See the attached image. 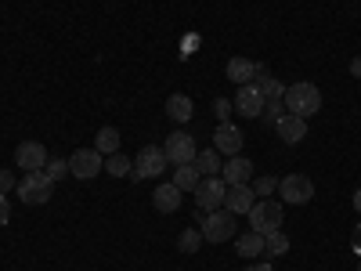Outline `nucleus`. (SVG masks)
<instances>
[{
  "mask_svg": "<svg viewBox=\"0 0 361 271\" xmlns=\"http://www.w3.org/2000/svg\"><path fill=\"white\" fill-rule=\"evenodd\" d=\"M282 105H286V112L304 116V119H307V116H314V112L322 109V90H318L314 83H307V80H300V83L286 87Z\"/></svg>",
  "mask_w": 361,
  "mask_h": 271,
  "instance_id": "nucleus-1",
  "label": "nucleus"
},
{
  "mask_svg": "<svg viewBox=\"0 0 361 271\" xmlns=\"http://www.w3.org/2000/svg\"><path fill=\"white\" fill-rule=\"evenodd\" d=\"M199 231H202V239L206 243H228V239H235V231H238V217L235 214H228V210H199Z\"/></svg>",
  "mask_w": 361,
  "mask_h": 271,
  "instance_id": "nucleus-2",
  "label": "nucleus"
},
{
  "mask_svg": "<svg viewBox=\"0 0 361 271\" xmlns=\"http://www.w3.org/2000/svg\"><path fill=\"white\" fill-rule=\"evenodd\" d=\"M15 192L22 195L25 206H44V203H51V195H54V181H51L44 170H33V174H25V177L18 181Z\"/></svg>",
  "mask_w": 361,
  "mask_h": 271,
  "instance_id": "nucleus-3",
  "label": "nucleus"
},
{
  "mask_svg": "<svg viewBox=\"0 0 361 271\" xmlns=\"http://www.w3.org/2000/svg\"><path fill=\"white\" fill-rule=\"evenodd\" d=\"M246 217H250V228H253V231L271 235V231H279V228H282L286 210H282V203H275V199H257Z\"/></svg>",
  "mask_w": 361,
  "mask_h": 271,
  "instance_id": "nucleus-4",
  "label": "nucleus"
},
{
  "mask_svg": "<svg viewBox=\"0 0 361 271\" xmlns=\"http://www.w3.org/2000/svg\"><path fill=\"white\" fill-rule=\"evenodd\" d=\"M166 167H170V159H166V152H163V145H145L141 152H137V159H134V170H130V177H134V181H145V177H159Z\"/></svg>",
  "mask_w": 361,
  "mask_h": 271,
  "instance_id": "nucleus-5",
  "label": "nucleus"
},
{
  "mask_svg": "<svg viewBox=\"0 0 361 271\" xmlns=\"http://www.w3.org/2000/svg\"><path fill=\"white\" fill-rule=\"evenodd\" d=\"M279 192L289 206H307L314 199V181L307 174H289V177L279 181Z\"/></svg>",
  "mask_w": 361,
  "mask_h": 271,
  "instance_id": "nucleus-6",
  "label": "nucleus"
},
{
  "mask_svg": "<svg viewBox=\"0 0 361 271\" xmlns=\"http://www.w3.org/2000/svg\"><path fill=\"white\" fill-rule=\"evenodd\" d=\"M163 152L170 159V167H180V163H195L199 148H195V138L185 134V131H173L166 141H163Z\"/></svg>",
  "mask_w": 361,
  "mask_h": 271,
  "instance_id": "nucleus-7",
  "label": "nucleus"
},
{
  "mask_svg": "<svg viewBox=\"0 0 361 271\" xmlns=\"http://www.w3.org/2000/svg\"><path fill=\"white\" fill-rule=\"evenodd\" d=\"M102 170H105V156L98 152V148H76V152L69 156V174L80 177V181L98 177Z\"/></svg>",
  "mask_w": 361,
  "mask_h": 271,
  "instance_id": "nucleus-8",
  "label": "nucleus"
},
{
  "mask_svg": "<svg viewBox=\"0 0 361 271\" xmlns=\"http://www.w3.org/2000/svg\"><path fill=\"white\" fill-rule=\"evenodd\" d=\"M224 192H228V185H224V177L217 174V177H202L199 181V188H195V206L199 210H221L224 206Z\"/></svg>",
  "mask_w": 361,
  "mask_h": 271,
  "instance_id": "nucleus-9",
  "label": "nucleus"
},
{
  "mask_svg": "<svg viewBox=\"0 0 361 271\" xmlns=\"http://www.w3.org/2000/svg\"><path fill=\"white\" fill-rule=\"evenodd\" d=\"M231 105L238 109V116H246V119H260V112H264V95H260V87H257V83H243Z\"/></svg>",
  "mask_w": 361,
  "mask_h": 271,
  "instance_id": "nucleus-10",
  "label": "nucleus"
},
{
  "mask_svg": "<svg viewBox=\"0 0 361 271\" xmlns=\"http://www.w3.org/2000/svg\"><path fill=\"white\" fill-rule=\"evenodd\" d=\"M15 167H22L25 174H33V170H44L47 167V148L40 141H22L15 148Z\"/></svg>",
  "mask_w": 361,
  "mask_h": 271,
  "instance_id": "nucleus-11",
  "label": "nucleus"
},
{
  "mask_svg": "<svg viewBox=\"0 0 361 271\" xmlns=\"http://www.w3.org/2000/svg\"><path fill=\"white\" fill-rule=\"evenodd\" d=\"M243 131H238L235 124H217V131H214V148L217 152H224V156H243Z\"/></svg>",
  "mask_w": 361,
  "mask_h": 271,
  "instance_id": "nucleus-12",
  "label": "nucleus"
},
{
  "mask_svg": "<svg viewBox=\"0 0 361 271\" xmlns=\"http://www.w3.org/2000/svg\"><path fill=\"white\" fill-rule=\"evenodd\" d=\"M253 203H257V195H253L250 185H228V192H224V210H228V214H235V217L250 214Z\"/></svg>",
  "mask_w": 361,
  "mask_h": 271,
  "instance_id": "nucleus-13",
  "label": "nucleus"
},
{
  "mask_svg": "<svg viewBox=\"0 0 361 271\" xmlns=\"http://www.w3.org/2000/svg\"><path fill=\"white\" fill-rule=\"evenodd\" d=\"M275 131H279V138L282 141H289V145H300L307 138V119L304 116H293V112H286L279 124H275Z\"/></svg>",
  "mask_w": 361,
  "mask_h": 271,
  "instance_id": "nucleus-14",
  "label": "nucleus"
},
{
  "mask_svg": "<svg viewBox=\"0 0 361 271\" xmlns=\"http://www.w3.org/2000/svg\"><path fill=\"white\" fill-rule=\"evenodd\" d=\"M221 177H224V185H250V181H253V163L246 156H231L224 163Z\"/></svg>",
  "mask_w": 361,
  "mask_h": 271,
  "instance_id": "nucleus-15",
  "label": "nucleus"
},
{
  "mask_svg": "<svg viewBox=\"0 0 361 271\" xmlns=\"http://www.w3.org/2000/svg\"><path fill=\"white\" fill-rule=\"evenodd\" d=\"M152 206L159 210V214H173V210H180V188L173 185H159L156 192H152Z\"/></svg>",
  "mask_w": 361,
  "mask_h": 271,
  "instance_id": "nucleus-16",
  "label": "nucleus"
},
{
  "mask_svg": "<svg viewBox=\"0 0 361 271\" xmlns=\"http://www.w3.org/2000/svg\"><path fill=\"white\" fill-rule=\"evenodd\" d=\"M166 116L173 119V124H188V119L195 116V105L188 95H170L166 98Z\"/></svg>",
  "mask_w": 361,
  "mask_h": 271,
  "instance_id": "nucleus-17",
  "label": "nucleus"
},
{
  "mask_svg": "<svg viewBox=\"0 0 361 271\" xmlns=\"http://www.w3.org/2000/svg\"><path fill=\"white\" fill-rule=\"evenodd\" d=\"M224 73H228V80H231L235 87H243V83H253V80H257V69H253L250 58H231Z\"/></svg>",
  "mask_w": 361,
  "mask_h": 271,
  "instance_id": "nucleus-18",
  "label": "nucleus"
},
{
  "mask_svg": "<svg viewBox=\"0 0 361 271\" xmlns=\"http://www.w3.org/2000/svg\"><path fill=\"white\" fill-rule=\"evenodd\" d=\"M199 181H202V174L195 170V163H180V167H173V185H177L180 192H195V188H199Z\"/></svg>",
  "mask_w": 361,
  "mask_h": 271,
  "instance_id": "nucleus-19",
  "label": "nucleus"
},
{
  "mask_svg": "<svg viewBox=\"0 0 361 271\" xmlns=\"http://www.w3.org/2000/svg\"><path fill=\"white\" fill-rule=\"evenodd\" d=\"M195 170H199L202 177H217V174L224 170L217 148H206V152H199V156H195Z\"/></svg>",
  "mask_w": 361,
  "mask_h": 271,
  "instance_id": "nucleus-20",
  "label": "nucleus"
},
{
  "mask_svg": "<svg viewBox=\"0 0 361 271\" xmlns=\"http://www.w3.org/2000/svg\"><path fill=\"white\" fill-rule=\"evenodd\" d=\"M264 253V235L260 231H246V235H238V257H246V260H253V257H260Z\"/></svg>",
  "mask_w": 361,
  "mask_h": 271,
  "instance_id": "nucleus-21",
  "label": "nucleus"
},
{
  "mask_svg": "<svg viewBox=\"0 0 361 271\" xmlns=\"http://www.w3.org/2000/svg\"><path fill=\"white\" fill-rule=\"evenodd\" d=\"M94 148H98L102 156L119 152V131H116V127H102V131H98V138H94Z\"/></svg>",
  "mask_w": 361,
  "mask_h": 271,
  "instance_id": "nucleus-22",
  "label": "nucleus"
},
{
  "mask_svg": "<svg viewBox=\"0 0 361 271\" xmlns=\"http://www.w3.org/2000/svg\"><path fill=\"white\" fill-rule=\"evenodd\" d=\"M264 253L267 257H282V253H289V235L279 228V231H271V235H264Z\"/></svg>",
  "mask_w": 361,
  "mask_h": 271,
  "instance_id": "nucleus-23",
  "label": "nucleus"
},
{
  "mask_svg": "<svg viewBox=\"0 0 361 271\" xmlns=\"http://www.w3.org/2000/svg\"><path fill=\"white\" fill-rule=\"evenodd\" d=\"M202 243H206V239H202L199 228H185V231L177 235V250H180V253H199Z\"/></svg>",
  "mask_w": 361,
  "mask_h": 271,
  "instance_id": "nucleus-24",
  "label": "nucleus"
},
{
  "mask_svg": "<svg viewBox=\"0 0 361 271\" xmlns=\"http://www.w3.org/2000/svg\"><path fill=\"white\" fill-rule=\"evenodd\" d=\"M105 170H109L112 177H127V174L134 170V159H127L123 152H112V156H105Z\"/></svg>",
  "mask_w": 361,
  "mask_h": 271,
  "instance_id": "nucleus-25",
  "label": "nucleus"
},
{
  "mask_svg": "<svg viewBox=\"0 0 361 271\" xmlns=\"http://www.w3.org/2000/svg\"><path fill=\"white\" fill-rule=\"evenodd\" d=\"M257 87H260L264 102H275V98H282V95H286V83H279L275 76H260V80H257Z\"/></svg>",
  "mask_w": 361,
  "mask_h": 271,
  "instance_id": "nucleus-26",
  "label": "nucleus"
},
{
  "mask_svg": "<svg viewBox=\"0 0 361 271\" xmlns=\"http://www.w3.org/2000/svg\"><path fill=\"white\" fill-rule=\"evenodd\" d=\"M250 188H253V195H257V199H267L271 192H279V177H271V174L253 177V181H250Z\"/></svg>",
  "mask_w": 361,
  "mask_h": 271,
  "instance_id": "nucleus-27",
  "label": "nucleus"
},
{
  "mask_svg": "<svg viewBox=\"0 0 361 271\" xmlns=\"http://www.w3.org/2000/svg\"><path fill=\"white\" fill-rule=\"evenodd\" d=\"M282 116H286V105H282V98H275V102H264V112H260V119H267V124L275 127Z\"/></svg>",
  "mask_w": 361,
  "mask_h": 271,
  "instance_id": "nucleus-28",
  "label": "nucleus"
},
{
  "mask_svg": "<svg viewBox=\"0 0 361 271\" xmlns=\"http://www.w3.org/2000/svg\"><path fill=\"white\" fill-rule=\"evenodd\" d=\"M231 112H235L231 98H217V102H214V116H217V124H231Z\"/></svg>",
  "mask_w": 361,
  "mask_h": 271,
  "instance_id": "nucleus-29",
  "label": "nucleus"
},
{
  "mask_svg": "<svg viewBox=\"0 0 361 271\" xmlns=\"http://www.w3.org/2000/svg\"><path fill=\"white\" fill-rule=\"evenodd\" d=\"M66 170H69V163H66V159H47V167H44V174L54 181V185L66 177Z\"/></svg>",
  "mask_w": 361,
  "mask_h": 271,
  "instance_id": "nucleus-30",
  "label": "nucleus"
},
{
  "mask_svg": "<svg viewBox=\"0 0 361 271\" xmlns=\"http://www.w3.org/2000/svg\"><path fill=\"white\" fill-rule=\"evenodd\" d=\"M11 188H18V181H15V174H11V170H0V195H8Z\"/></svg>",
  "mask_w": 361,
  "mask_h": 271,
  "instance_id": "nucleus-31",
  "label": "nucleus"
},
{
  "mask_svg": "<svg viewBox=\"0 0 361 271\" xmlns=\"http://www.w3.org/2000/svg\"><path fill=\"white\" fill-rule=\"evenodd\" d=\"M8 221H11V203H8V195H0V228Z\"/></svg>",
  "mask_w": 361,
  "mask_h": 271,
  "instance_id": "nucleus-32",
  "label": "nucleus"
},
{
  "mask_svg": "<svg viewBox=\"0 0 361 271\" xmlns=\"http://www.w3.org/2000/svg\"><path fill=\"white\" fill-rule=\"evenodd\" d=\"M350 246H354V253L361 257V224H354V235H350Z\"/></svg>",
  "mask_w": 361,
  "mask_h": 271,
  "instance_id": "nucleus-33",
  "label": "nucleus"
},
{
  "mask_svg": "<svg viewBox=\"0 0 361 271\" xmlns=\"http://www.w3.org/2000/svg\"><path fill=\"white\" fill-rule=\"evenodd\" d=\"M246 271H275V267H271V264H250Z\"/></svg>",
  "mask_w": 361,
  "mask_h": 271,
  "instance_id": "nucleus-34",
  "label": "nucleus"
},
{
  "mask_svg": "<svg viewBox=\"0 0 361 271\" xmlns=\"http://www.w3.org/2000/svg\"><path fill=\"white\" fill-rule=\"evenodd\" d=\"M350 73H354V76H361V58H354V62H350Z\"/></svg>",
  "mask_w": 361,
  "mask_h": 271,
  "instance_id": "nucleus-35",
  "label": "nucleus"
},
{
  "mask_svg": "<svg viewBox=\"0 0 361 271\" xmlns=\"http://www.w3.org/2000/svg\"><path fill=\"white\" fill-rule=\"evenodd\" d=\"M354 210H357V214H361V188L354 192Z\"/></svg>",
  "mask_w": 361,
  "mask_h": 271,
  "instance_id": "nucleus-36",
  "label": "nucleus"
},
{
  "mask_svg": "<svg viewBox=\"0 0 361 271\" xmlns=\"http://www.w3.org/2000/svg\"><path fill=\"white\" fill-rule=\"evenodd\" d=\"M357 271H361V264H357Z\"/></svg>",
  "mask_w": 361,
  "mask_h": 271,
  "instance_id": "nucleus-37",
  "label": "nucleus"
}]
</instances>
